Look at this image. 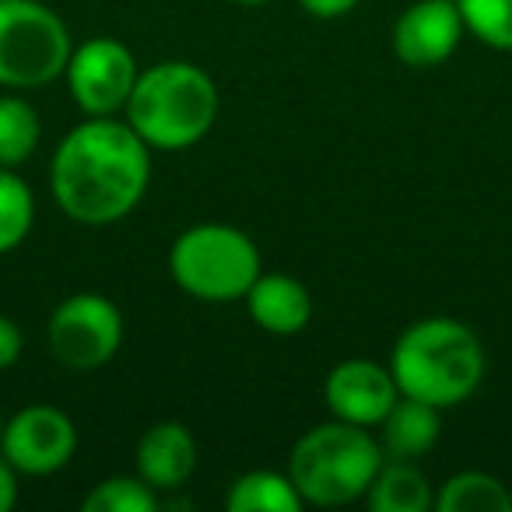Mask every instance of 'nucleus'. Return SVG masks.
Listing matches in <instances>:
<instances>
[{
	"label": "nucleus",
	"instance_id": "f257e3e1",
	"mask_svg": "<svg viewBox=\"0 0 512 512\" xmlns=\"http://www.w3.org/2000/svg\"><path fill=\"white\" fill-rule=\"evenodd\" d=\"M151 148L127 120L88 116L53 151L50 190L57 207L81 225H113L144 200Z\"/></svg>",
	"mask_w": 512,
	"mask_h": 512
},
{
	"label": "nucleus",
	"instance_id": "f03ea898",
	"mask_svg": "<svg viewBox=\"0 0 512 512\" xmlns=\"http://www.w3.org/2000/svg\"><path fill=\"white\" fill-rule=\"evenodd\" d=\"M488 358L484 344L467 323L432 316L397 337L390 355V372L400 397L425 400V404L456 407L481 386Z\"/></svg>",
	"mask_w": 512,
	"mask_h": 512
},
{
	"label": "nucleus",
	"instance_id": "7ed1b4c3",
	"mask_svg": "<svg viewBox=\"0 0 512 512\" xmlns=\"http://www.w3.org/2000/svg\"><path fill=\"white\" fill-rule=\"evenodd\" d=\"M218 106L211 74L186 60H162L141 71L123 113L151 151H186L211 134Z\"/></svg>",
	"mask_w": 512,
	"mask_h": 512
},
{
	"label": "nucleus",
	"instance_id": "20e7f679",
	"mask_svg": "<svg viewBox=\"0 0 512 512\" xmlns=\"http://www.w3.org/2000/svg\"><path fill=\"white\" fill-rule=\"evenodd\" d=\"M383 463V446L379 439H372L369 428L334 418L327 425L309 428L295 442L288 456V477L306 505L334 509L362 498Z\"/></svg>",
	"mask_w": 512,
	"mask_h": 512
},
{
	"label": "nucleus",
	"instance_id": "39448f33",
	"mask_svg": "<svg viewBox=\"0 0 512 512\" xmlns=\"http://www.w3.org/2000/svg\"><path fill=\"white\" fill-rule=\"evenodd\" d=\"M169 274L200 302H235L246 299L253 281L264 274V260L246 232L221 221H204L172 242Z\"/></svg>",
	"mask_w": 512,
	"mask_h": 512
},
{
	"label": "nucleus",
	"instance_id": "423d86ee",
	"mask_svg": "<svg viewBox=\"0 0 512 512\" xmlns=\"http://www.w3.org/2000/svg\"><path fill=\"white\" fill-rule=\"evenodd\" d=\"M71 32L39 0H0V88L29 92L64 78Z\"/></svg>",
	"mask_w": 512,
	"mask_h": 512
},
{
	"label": "nucleus",
	"instance_id": "0eeeda50",
	"mask_svg": "<svg viewBox=\"0 0 512 512\" xmlns=\"http://www.w3.org/2000/svg\"><path fill=\"white\" fill-rule=\"evenodd\" d=\"M46 341L53 358L67 369H102L123 344V313L106 295L78 292L53 309Z\"/></svg>",
	"mask_w": 512,
	"mask_h": 512
},
{
	"label": "nucleus",
	"instance_id": "6e6552de",
	"mask_svg": "<svg viewBox=\"0 0 512 512\" xmlns=\"http://www.w3.org/2000/svg\"><path fill=\"white\" fill-rule=\"evenodd\" d=\"M64 78L85 116H116L127 109L141 67L120 39L99 36L74 46Z\"/></svg>",
	"mask_w": 512,
	"mask_h": 512
},
{
	"label": "nucleus",
	"instance_id": "1a4fd4ad",
	"mask_svg": "<svg viewBox=\"0 0 512 512\" xmlns=\"http://www.w3.org/2000/svg\"><path fill=\"white\" fill-rule=\"evenodd\" d=\"M74 449H78V428L71 414L53 404H29L4 421L0 453L18 474H57L71 463Z\"/></svg>",
	"mask_w": 512,
	"mask_h": 512
},
{
	"label": "nucleus",
	"instance_id": "9d476101",
	"mask_svg": "<svg viewBox=\"0 0 512 512\" xmlns=\"http://www.w3.org/2000/svg\"><path fill=\"white\" fill-rule=\"evenodd\" d=\"M397 397L400 390L393 383V372L369 358H348V362L334 365L323 383V400H327L330 414L362 428H379V421L390 414Z\"/></svg>",
	"mask_w": 512,
	"mask_h": 512
},
{
	"label": "nucleus",
	"instance_id": "9b49d317",
	"mask_svg": "<svg viewBox=\"0 0 512 512\" xmlns=\"http://www.w3.org/2000/svg\"><path fill=\"white\" fill-rule=\"evenodd\" d=\"M463 18L456 0H414L393 25V53L407 67H439L463 39Z\"/></svg>",
	"mask_w": 512,
	"mask_h": 512
},
{
	"label": "nucleus",
	"instance_id": "f8f14e48",
	"mask_svg": "<svg viewBox=\"0 0 512 512\" xmlns=\"http://www.w3.org/2000/svg\"><path fill=\"white\" fill-rule=\"evenodd\" d=\"M137 477L155 491H176L197 470V439L179 421H158L141 435L134 453Z\"/></svg>",
	"mask_w": 512,
	"mask_h": 512
},
{
	"label": "nucleus",
	"instance_id": "ddd939ff",
	"mask_svg": "<svg viewBox=\"0 0 512 512\" xmlns=\"http://www.w3.org/2000/svg\"><path fill=\"white\" fill-rule=\"evenodd\" d=\"M246 309L260 330L292 337L313 320V295L302 281L288 274H260L246 292Z\"/></svg>",
	"mask_w": 512,
	"mask_h": 512
},
{
	"label": "nucleus",
	"instance_id": "4468645a",
	"mask_svg": "<svg viewBox=\"0 0 512 512\" xmlns=\"http://www.w3.org/2000/svg\"><path fill=\"white\" fill-rule=\"evenodd\" d=\"M379 432H383V439H379L383 456H390V460H421L439 442V407L414 397H397L390 414L379 421Z\"/></svg>",
	"mask_w": 512,
	"mask_h": 512
},
{
	"label": "nucleus",
	"instance_id": "2eb2a0df",
	"mask_svg": "<svg viewBox=\"0 0 512 512\" xmlns=\"http://www.w3.org/2000/svg\"><path fill=\"white\" fill-rule=\"evenodd\" d=\"M372 512H428L435 509V491L425 470L414 460H390L379 467L376 481L365 491Z\"/></svg>",
	"mask_w": 512,
	"mask_h": 512
},
{
	"label": "nucleus",
	"instance_id": "dca6fc26",
	"mask_svg": "<svg viewBox=\"0 0 512 512\" xmlns=\"http://www.w3.org/2000/svg\"><path fill=\"white\" fill-rule=\"evenodd\" d=\"M302 495L295 481L278 470H249L228 488V512H302Z\"/></svg>",
	"mask_w": 512,
	"mask_h": 512
},
{
	"label": "nucleus",
	"instance_id": "f3484780",
	"mask_svg": "<svg viewBox=\"0 0 512 512\" xmlns=\"http://www.w3.org/2000/svg\"><path fill=\"white\" fill-rule=\"evenodd\" d=\"M435 512H512V491L484 470H463L435 491Z\"/></svg>",
	"mask_w": 512,
	"mask_h": 512
},
{
	"label": "nucleus",
	"instance_id": "a211bd4d",
	"mask_svg": "<svg viewBox=\"0 0 512 512\" xmlns=\"http://www.w3.org/2000/svg\"><path fill=\"white\" fill-rule=\"evenodd\" d=\"M43 137V123L32 102L22 95H0V165L4 169H18L29 162L32 151L39 148Z\"/></svg>",
	"mask_w": 512,
	"mask_h": 512
},
{
	"label": "nucleus",
	"instance_id": "6ab92c4d",
	"mask_svg": "<svg viewBox=\"0 0 512 512\" xmlns=\"http://www.w3.org/2000/svg\"><path fill=\"white\" fill-rule=\"evenodd\" d=\"M32 221H36V197L29 183L15 176V169L0 165V253L22 246L32 232Z\"/></svg>",
	"mask_w": 512,
	"mask_h": 512
},
{
	"label": "nucleus",
	"instance_id": "aec40b11",
	"mask_svg": "<svg viewBox=\"0 0 512 512\" xmlns=\"http://www.w3.org/2000/svg\"><path fill=\"white\" fill-rule=\"evenodd\" d=\"M85 512H158V491L141 477H106L81 502Z\"/></svg>",
	"mask_w": 512,
	"mask_h": 512
},
{
	"label": "nucleus",
	"instance_id": "412c9836",
	"mask_svg": "<svg viewBox=\"0 0 512 512\" xmlns=\"http://www.w3.org/2000/svg\"><path fill=\"white\" fill-rule=\"evenodd\" d=\"M463 29L491 50L512 53V0H456Z\"/></svg>",
	"mask_w": 512,
	"mask_h": 512
},
{
	"label": "nucleus",
	"instance_id": "4be33fe9",
	"mask_svg": "<svg viewBox=\"0 0 512 512\" xmlns=\"http://www.w3.org/2000/svg\"><path fill=\"white\" fill-rule=\"evenodd\" d=\"M22 330H18L15 320L8 316H0V372L11 369V365L22 358Z\"/></svg>",
	"mask_w": 512,
	"mask_h": 512
},
{
	"label": "nucleus",
	"instance_id": "5701e85b",
	"mask_svg": "<svg viewBox=\"0 0 512 512\" xmlns=\"http://www.w3.org/2000/svg\"><path fill=\"white\" fill-rule=\"evenodd\" d=\"M302 11L313 18H323V22H330V18H344L351 15V11L362 4V0H299Z\"/></svg>",
	"mask_w": 512,
	"mask_h": 512
},
{
	"label": "nucleus",
	"instance_id": "b1692460",
	"mask_svg": "<svg viewBox=\"0 0 512 512\" xmlns=\"http://www.w3.org/2000/svg\"><path fill=\"white\" fill-rule=\"evenodd\" d=\"M18 502V470L0 453V512H11Z\"/></svg>",
	"mask_w": 512,
	"mask_h": 512
},
{
	"label": "nucleus",
	"instance_id": "393cba45",
	"mask_svg": "<svg viewBox=\"0 0 512 512\" xmlns=\"http://www.w3.org/2000/svg\"><path fill=\"white\" fill-rule=\"evenodd\" d=\"M232 4H242V8H256V4H267V0H232Z\"/></svg>",
	"mask_w": 512,
	"mask_h": 512
},
{
	"label": "nucleus",
	"instance_id": "a878e982",
	"mask_svg": "<svg viewBox=\"0 0 512 512\" xmlns=\"http://www.w3.org/2000/svg\"><path fill=\"white\" fill-rule=\"evenodd\" d=\"M0 435H4V418H0Z\"/></svg>",
	"mask_w": 512,
	"mask_h": 512
}]
</instances>
